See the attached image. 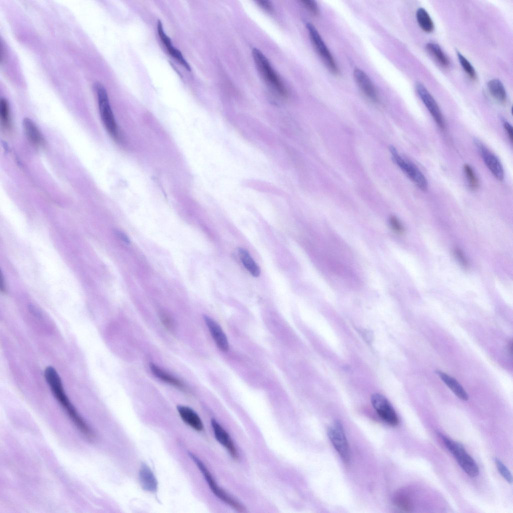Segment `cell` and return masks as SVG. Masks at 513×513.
I'll return each mask as SVG.
<instances>
[{
  "label": "cell",
  "mask_w": 513,
  "mask_h": 513,
  "mask_svg": "<svg viewBox=\"0 0 513 513\" xmlns=\"http://www.w3.org/2000/svg\"><path fill=\"white\" fill-rule=\"evenodd\" d=\"M44 376L54 396L78 429L87 437L93 438V432L79 415L67 397L61 378L55 369L52 366L47 367L45 370Z\"/></svg>",
  "instance_id": "6da1fadb"
},
{
  "label": "cell",
  "mask_w": 513,
  "mask_h": 513,
  "mask_svg": "<svg viewBox=\"0 0 513 513\" xmlns=\"http://www.w3.org/2000/svg\"><path fill=\"white\" fill-rule=\"evenodd\" d=\"M93 88L97 95L100 115L103 123L110 135L119 140L121 139L120 134L110 104L107 91L104 86L98 82L94 84Z\"/></svg>",
  "instance_id": "7a4b0ae2"
},
{
  "label": "cell",
  "mask_w": 513,
  "mask_h": 513,
  "mask_svg": "<svg viewBox=\"0 0 513 513\" xmlns=\"http://www.w3.org/2000/svg\"><path fill=\"white\" fill-rule=\"evenodd\" d=\"M252 55L256 67L265 81L280 95L286 97V88L266 57L256 48L252 50Z\"/></svg>",
  "instance_id": "3957f363"
},
{
  "label": "cell",
  "mask_w": 513,
  "mask_h": 513,
  "mask_svg": "<svg viewBox=\"0 0 513 513\" xmlns=\"http://www.w3.org/2000/svg\"><path fill=\"white\" fill-rule=\"evenodd\" d=\"M438 435L466 473L471 477L477 476L479 474L478 466L474 459L466 451L463 446L447 438L440 432H438Z\"/></svg>",
  "instance_id": "277c9868"
},
{
  "label": "cell",
  "mask_w": 513,
  "mask_h": 513,
  "mask_svg": "<svg viewBox=\"0 0 513 513\" xmlns=\"http://www.w3.org/2000/svg\"><path fill=\"white\" fill-rule=\"evenodd\" d=\"M188 454L190 457L193 460L204 476L205 479L213 493L218 498L230 506L232 508H233L235 510L238 512L245 511V508L241 503L228 494L217 485L211 473L203 462L192 453L189 452Z\"/></svg>",
  "instance_id": "5b68a950"
},
{
  "label": "cell",
  "mask_w": 513,
  "mask_h": 513,
  "mask_svg": "<svg viewBox=\"0 0 513 513\" xmlns=\"http://www.w3.org/2000/svg\"><path fill=\"white\" fill-rule=\"evenodd\" d=\"M389 150L399 168L419 189L426 191L428 182L422 172L413 163L402 157L394 147L390 146Z\"/></svg>",
  "instance_id": "8992f818"
},
{
  "label": "cell",
  "mask_w": 513,
  "mask_h": 513,
  "mask_svg": "<svg viewBox=\"0 0 513 513\" xmlns=\"http://www.w3.org/2000/svg\"><path fill=\"white\" fill-rule=\"evenodd\" d=\"M329 438L342 460L348 463L350 458L349 443L341 422L335 420L328 427Z\"/></svg>",
  "instance_id": "52a82bcc"
},
{
  "label": "cell",
  "mask_w": 513,
  "mask_h": 513,
  "mask_svg": "<svg viewBox=\"0 0 513 513\" xmlns=\"http://www.w3.org/2000/svg\"><path fill=\"white\" fill-rule=\"evenodd\" d=\"M306 27L313 45L324 63L332 73L337 74V64L320 34L312 24L307 23Z\"/></svg>",
  "instance_id": "ba28073f"
},
{
  "label": "cell",
  "mask_w": 513,
  "mask_h": 513,
  "mask_svg": "<svg viewBox=\"0 0 513 513\" xmlns=\"http://www.w3.org/2000/svg\"><path fill=\"white\" fill-rule=\"evenodd\" d=\"M371 401L377 414L385 422L392 426L398 424V416L385 396L379 393H375L372 395Z\"/></svg>",
  "instance_id": "9c48e42d"
},
{
  "label": "cell",
  "mask_w": 513,
  "mask_h": 513,
  "mask_svg": "<svg viewBox=\"0 0 513 513\" xmlns=\"http://www.w3.org/2000/svg\"><path fill=\"white\" fill-rule=\"evenodd\" d=\"M416 90L435 123L441 129H444L445 125L444 118L435 99L421 83H416Z\"/></svg>",
  "instance_id": "30bf717a"
},
{
  "label": "cell",
  "mask_w": 513,
  "mask_h": 513,
  "mask_svg": "<svg viewBox=\"0 0 513 513\" xmlns=\"http://www.w3.org/2000/svg\"><path fill=\"white\" fill-rule=\"evenodd\" d=\"M474 143L486 167L497 180L502 181L504 178V170L499 160L479 140L474 139Z\"/></svg>",
  "instance_id": "8fae6325"
},
{
  "label": "cell",
  "mask_w": 513,
  "mask_h": 513,
  "mask_svg": "<svg viewBox=\"0 0 513 513\" xmlns=\"http://www.w3.org/2000/svg\"><path fill=\"white\" fill-rule=\"evenodd\" d=\"M354 77L364 94L371 101L378 102L376 89L368 76L362 70L356 69L354 71Z\"/></svg>",
  "instance_id": "7c38bea8"
},
{
  "label": "cell",
  "mask_w": 513,
  "mask_h": 513,
  "mask_svg": "<svg viewBox=\"0 0 513 513\" xmlns=\"http://www.w3.org/2000/svg\"><path fill=\"white\" fill-rule=\"evenodd\" d=\"M211 426L216 439L234 459L238 457V452L234 444L226 430L214 419L211 420Z\"/></svg>",
  "instance_id": "4fadbf2b"
},
{
  "label": "cell",
  "mask_w": 513,
  "mask_h": 513,
  "mask_svg": "<svg viewBox=\"0 0 513 513\" xmlns=\"http://www.w3.org/2000/svg\"><path fill=\"white\" fill-rule=\"evenodd\" d=\"M204 320L217 347L223 352L227 351L229 349L228 342L219 325L208 316H204Z\"/></svg>",
  "instance_id": "5bb4252c"
},
{
  "label": "cell",
  "mask_w": 513,
  "mask_h": 513,
  "mask_svg": "<svg viewBox=\"0 0 513 513\" xmlns=\"http://www.w3.org/2000/svg\"><path fill=\"white\" fill-rule=\"evenodd\" d=\"M157 32L161 41L168 53L187 70L190 71L191 67L189 64L183 57L181 52L173 46L171 39L165 34L160 21H158L157 22Z\"/></svg>",
  "instance_id": "9a60e30c"
},
{
  "label": "cell",
  "mask_w": 513,
  "mask_h": 513,
  "mask_svg": "<svg viewBox=\"0 0 513 513\" xmlns=\"http://www.w3.org/2000/svg\"><path fill=\"white\" fill-rule=\"evenodd\" d=\"M177 410L181 418L186 424L196 431L203 430L202 420L192 409L184 405H178Z\"/></svg>",
  "instance_id": "2e32d148"
},
{
  "label": "cell",
  "mask_w": 513,
  "mask_h": 513,
  "mask_svg": "<svg viewBox=\"0 0 513 513\" xmlns=\"http://www.w3.org/2000/svg\"><path fill=\"white\" fill-rule=\"evenodd\" d=\"M139 480L144 490L152 492L157 490V480L151 468L145 463H143L140 468Z\"/></svg>",
  "instance_id": "e0dca14e"
},
{
  "label": "cell",
  "mask_w": 513,
  "mask_h": 513,
  "mask_svg": "<svg viewBox=\"0 0 513 513\" xmlns=\"http://www.w3.org/2000/svg\"><path fill=\"white\" fill-rule=\"evenodd\" d=\"M23 127L26 137L33 145L39 146L44 143L42 134L33 120L29 118H24Z\"/></svg>",
  "instance_id": "ac0fdd59"
},
{
  "label": "cell",
  "mask_w": 513,
  "mask_h": 513,
  "mask_svg": "<svg viewBox=\"0 0 513 513\" xmlns=\"http://www.w3.org/2000/svg\"><path fill=\"white\" fill-rule=\"evenodd\" d=\"M149 367L152 374L161 381L179 389L182 390L185 389V385L182 382L163 370L155 364L150 363Z\"/></svg>",
  "instance_id": "d6986e66"
},
{
  "label": "cell",
  "mask_w": 513,
  "mask_h": 513,
  "mask_svg": "<svg viewBox=\"0 0 513 513\" xmlns=\"http://www.w3.org/2000/svg\"><path fill=\"white\" fill-rule=\"evenodd\" d=\"M436 373L456 396L464 401L468 400L467 393L455 379L441 371H436Z\"/></svg>",
  "instance_id": "ffe728a7"
},
{
  "label": "cell",
  "mask_w": 513,
  "mask_h": 513,
  "mask_svg": "<svg viewBox=\"0 0 513 513\" xmlns=\"http://www.w3.org/2000/svg\"><path fill=\"white\" fill-rule=\"evenodd\" d=\"M488 91L491 96L500 104L505 103L507 95L501 82L497 79L490 80L487 84Z\"/></svg>",
  "instance_id": "44dd1931"
},
{
  "label": "cell",
  "mask_w": 513,
  "mask_h": 513,
  "mask_svg": "<svg viewBox=\"0 0 513 513\" xmlns=\"http://www.w3.org/2000/svg\"><path fill=\"white\" fill-rule=\"evenodd\" d=\"M238 253L243 266L248 272L254 277H259L261 273L260 269L248 251L240 247L238 248Z\"/></svg>",
  "instance_id": "7402d4cb"
},
{
  "label": "cell",
  "mask_w": 513,
  "mask_h": 513,
  "mask_svg": "<svg viewBox=\"0 0 513 513\" xmlns=\"http://www.w3.org/2000/svg\"><path fill=\"white\" fill-rule=\"evenodd\" d=\"M426 48L427 51L440 65L445 68L449 66V60L438 44L434 43H429L427 44Z\"/></svg>",
  "instance_id": "603a6c76"
},
{
  "label": "cell",
  "mask_w": 513,
  "mask_h": 513,
  "mask_svg": "<svg viewBox=\"0 0 513 513\" xmlns=\"http://www.w3.org/2000/svg\"><path fill=\"white\" fill-rule=\"evenodd\" d=\"M416 19L421 29L426 33L432 32L434 28L433 22L427 11L422 8L416 12Z\"/></svg>",
  "instance_id": "cb8c5ba5"
},
{
  "label": "cell",
  "mask_w": 513,
  "mask_h": 513,
  "mask_svg": "<svg viewBox=\"0 0 513 513\" xmlns=\"http://www.w3.org/2000/svg\"><path fill=\"white\" fill-rule=\"evenodd\" d=\"M0 118L3 128L10 129L11 127L10 107L7 100L4 98H1L0 101Z\"/></svg>",
  "instance_id": "d4e9b609"
},
{
  "label": "cell",
  "mask_w": 513,
  "mask_h": 513,
  "mask_svg": "<svg viewBox=\"0 0 513 513\" xmlns=\"http://www.w3.org/2000/svg\"><path fill=\"white\" fill-rule=\"evenodd\" d=\"M395 504L400 509L405 511H410L413 508V504L409 497L405 494L399 493L394 497Z\"/></svg>",
  "instance_id": "484cf974"
},
{
  "label": "cell",
  "mask_w": 513,
  "mask_h": 513,
  "mask_svg": "<svg viewBox=\"0 0 513 513\" xmlns=\"http://www.w3.org/2000/svg\"><path fill=\"white\" fill-rule=\"evenodd\" d=\"M463 171L470 188L473 190H476L479 186V181L472 167L468 164H465Z\"/></svg>",
  "instance_id": "4316f807"
},
{
  "label": "cell",
  "mask_w": 513,
  "mask_h": 513,
  "mask_svg": "<svg viewBox=\"0 0 513 513\" xmlns=\"http://www.w3.org/2000/svg\"><path fill=\"white\" fill-rule=\"evenodd\" d=\"M460 65L468 77L472 80L476 79V72L470 63L461 53H457Z\"/></svg>",
  "instance_id": "83f0119b"
},
{
  "label": "cell",
  "mask_w": 513,
  "mask_h": 513,
  "mask_svg": "<svg viewBox=\"0 0 513 513\" xmlns=\"http://www.w3.org/2000/svg\"><path fill=\"white\" fill-rule=\"evenodd\" d=\"M494 461L500 474L508 483H511L512 477L508 469L498 458L495 457Z\"/></svg>",
  "instance_id": "f1b7e54d"
},
{
  "label": "cell",
  "mask_w": 513,
  "mask_h": 513,
  "mask_svg": "<svg viewBox=\"0 0 513 513\" xmlns=\"http://www.w3.org/2000/svg\"><path fill=\"white\" fill-rule=\"evenodd\" d=\"M389 223L391 227L396 233L398 234L404 233V228L397 217L394 216H391L389 219Z\"/></svg>",
  "instance_id": "f546056e"
},
{
  "label": "cell",
  "mask_w": 513,
  "mask_h": 513,
  "mask_svg": "<svg viewBox=\"0 0 513 513\" xmlns=\"http://www.w3.org/2000/svg\"><path fill=\"white\" fill-rule=\"evenodd\" d=\"M300 2L312 14L318 15L319 13L317 4L315 1L311 0H302Z\"/></svg>",
  "instance_id": "4dcf8cb0"
},
{
  "label": "cell",
  "mask_w": 513,
  "mask_h": 513,
  "mask_svg": "<svg viewBox=\"0 0 513 513\" xmlns=\"http://www.w3.org/2000/svg\"><path fill=\"white\" fill-rule=\"evenodd\" d=\"M454 254L460 264L464 268H467L468 267V262L465 257L464 256L463 252L459 248L455 249Z\"/></svg>",
  "instance_id": "1f68e13d"
},
{
  "label": "cell",
  "mask_w": 513,
  "mask_h": 513,
  "mask_svg": "<svg viewBox=\"0 0 513 513\" xmlns=\"http://www.w3.org/2000/svg\"><path fill=\"white\" fill-rule=\"evenodd\" d=\"M256 2L264 10L268 12L272 11L273 7L270 2L267 1H257Z\"/></svg>",
  "instance_id": "d6a6232c"
},
{
  "label": "cell",
  "mask_w": 513,
  "mask_h": 513,
  "mask_svg": "<svg viewBox=\"0 0 513 513\" xmlns=\"http://www.w3.org/2000/svg\"><path fill=\"white\" fill-rule=\"evenodd\" d=\"M503 127L508 136L511 142L512 141V126L507 122L504 121L503 123Z\"/></svg>",
  "instance_id": "836d02e7"
},
{
  "label": "cell",
  "mask_w": 513,
  "mask_h": 513,
  "mask_svg": "<svg viewBox=\"0 0 513 513\" xmlns=\"http://www.w3.org/2000/svg\"><path fill=\"white\" fill-rule=\"evenodd\" d=\"M115 233L116 235L122 240L125 242L126 243H129L130 239L123 232L119 230H115Z\"/></svg>",
  "instance_id": "e575fe53"
},
{
  "label": "cell",
  "mask_w": 513,
  "mask_h": 513,
  "mask_svg": "<svg viewBox=\"0 0 513 513\" xmlns=\"http://www.w3.org/2000/svg\"><path fill=\"white\" fill-rule=\"evenodd\" d=\"M162 323L167 328H170L172 325V321L170 318L166 315V314H162L161 318Z\"/></svg>",
  "instance_id": "d590c367"
}]
</instances>
